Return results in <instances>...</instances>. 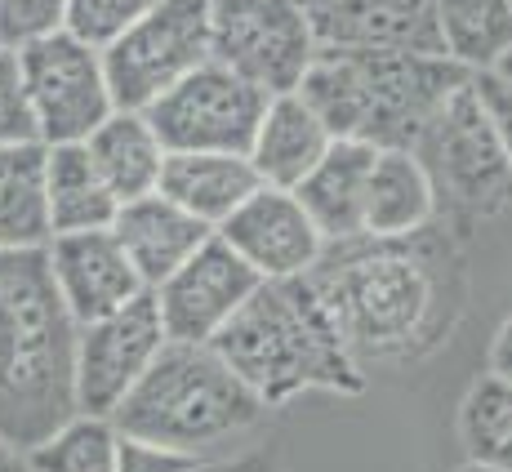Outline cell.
Wrapping results in <instances>:
<instances>
[{
  "label": "cell",
  "mask_w": 512,
  "mask_h": 472,
  "mask_svg": "<svg viewBox=\"0 0 512 472\" xmlns=\"http://www.w3.org/2000/svg\"><path fill=\"white\" fill-rule=\"evenodd\" d=\"M415 236H357L326 245L317 268L308 272L361 370L423 361L450 339L459 317V285L450 281V263L415 245Z\"/></svg>",
  "instance_id": "1"
},
{
  "label": "cell",
  "mask_w": 512,
  "mask_h": 472,
  "mask_svg": "<svg viewBox=\"0 0 512 472\" xmlns=\"http://www.w3.org/2000/svg\"><path fill=\"white\" fill-rule=\"evenodd\" d=\"M210 348L250 383L268 410L290 406L303 392H366V370L348 352L308 277L259 281V290L214 334Z\"/></svg>",
  "instance_id": "2"
},
{
  "label": "cell",
  "mask_w": 512,
  "mask_h": 472,
  "mask_svg": "<svg viewBox=\"0 0 512 472\" xmlns=\"http://www.w3.org/2000/svg\"><path fill=\"white\" fill-rule=\"evenodd\" d=\"M76 321L41 250H0V437L36 446L76 415Z\"/></svg>",
  "instance_id": "3"
},
{
  "label": "cell",
  "mask_w": 512,
  "mask_h": 472,
  "mask_svg": "<svg viewBox=\"0 0 512 472\" xmlns=\"http://www.w3.org/2000/svg\"><path fill=\"white\" fill-rule=\"evenodd\" d=\"M263 415L268 406L210 343L165 339L143 379L112 410V424L125 437L161 441V446L210 459V450L259 428Z\"/></svg>",
  "instance_id": "4"
},
{
  "label": "cell",
  "mask_w": 512,
  "mask_h": 472,
  "mask_svg": "<svg viewBox=\"0 0 512 472\" xmlns=\"http://www.w3.org/2000/svg\"><path fill=\"white\" fill-rule=\"evenodd\" d=\"M415 152L437 196V214L450 210L459 219H490L512 201V165L495 139L486 107H481L472 76L419 125Z\"/></svg>",
  "instance_id": "5"
},
{
  "label": "cell",
  "mask_w": 512,
  "mask_h": 472,
  "mask_svg": "<svg viewBox=\"0 0 512 472\" xmlns=\"http://www.w3.org/2000/svg\"><path fill=\"white\" fill-rule=\"evenodd\" d=\"M98 54L112 103L143 112L187 72L210 63V0H156Z\"/></svg>",
  "instance_id": "6"
},
{
  "label": "cell",
  "mask_w": 512,
  "mask_h": 472,
  "mask_svg": "<svg viewBox=\"0 0 512 472\" xmlns=\"http://www.w3.org/2000/svg\"><path fill=\"white\" fill-rule=\"evenodd\" d=\"M14 54L36 143H85L94 125L116 112L103 54L85 45L81 36H72L67 27L14 49Z\"/></svg>",
  "instance_id": "7"
},
{
  "label": "cell",
  "mask_w": 512,
  "mask_h": 472,
  "mask_svg": "<svg viewBox=\"0 0 512 472\" xmlns=\"http://www.w3.org/2000/svg\"><path fill=\"white\" fill-rule=\"evenodd\" d=\"M299 0H210V58L263 94H290L317 58Z\"/></svg>",
  "instance_id": "8"
},
{
  "label": "cell",
  "mask_w": 512,
  "mask_h": 472,
  "mask_svg": "<svg viewBox=\"0 0 512 472\" xmlns=\"http://www.w3.org/2000/svg\"><path fill=\"white\" fill-rule=\"evenodd\" d=\"M272 94L254 90L223 63H201L179 85H170L143 116L152 121L165 152H250L259 116Z\"/></svg>",
  "instance_id": "9"
},
{
  "label": "cell",
  "mask_w": 512,
  "mask_h": 472,
  "mask_svg": "<svg viewBox=\"0 0 512 472\" xmlns=\"http://www.w3.org/2000/svg\"><path fill=\"white\" fill-rule=\"evenodd\" d=\"M348 54L357 63L361 103H366L361 143L374 147H410L441 98L472 76L446 54H415V49H348Z\"/></svg>",
  "instance_id": "10"
},
{
  "label": "cell",
  "mask_w": 512,
  "mask_h": 472,
  "mask_svg": "<svg viewBox=\"0 0 512 472\" xmlns=\"http://www.w3.org/2000/svg\"><path fill=\"white\" fill-rule=\"evenodd\" d=\"M161 348H165V326L152 290H143L134 303L107 312V317L76 326V361H72L76 410L112 419V410L143 379V370L152 366Z\"/></svg>",
  "instance_id": "11"
},
{
  "label": "cell",
  "mask_w": 512,
  "mask_h": 472,
  "mask_svg": "<svg viewBox=\"0 0 512 472\" xmlns=\"http://www.w3.org/2000/svg\"><path fill=\"white\" fill-rule=\"evenodd\" d=\"M259 281H263L259 272L214 232L192 259L179 263V268L152 290L165 339L210 343L214 334L236 317V308L259 290Z\"/></svg>",
  "instance_id": "12"
},
{
  "label": "cell",
  "mask_w": 512,
  "mask_h": 472,
  "mask_svg": "<svg viewBox=\"0 0 512 472\" xmlns=\"http://www.w3.org/2000/svg\"><path fill=\"white\" fill-rule=\"evenodd\" d=\"M214 232H219L263 281L308 277V272L317 268L321 250H326V236L308 219L299 196L285 188H268V183L245 196Z\"/></svg>",
  "instance_id": "13"
},
{
  "label": "cell",
  "mask_w": 512,
  "mask_h": 472,
  "mask_svg": "<svg viewBox=\"0 0 512 472\" xmlns=\"http://www.w3.org/2000/svg\"><path fill=\"white\" fill-rule=\"evenodd\" d=\"M45 263H49L58 299H63L67 317H72L76 326L125 308V303H134L147 290L139 281V272H134V263L125 259L121 241L112 236V228L49 236Z\"/></svg>",
  "instance_id": "14"
},
{
  "label": "cell",
  "mask_w": 512,
  "mask_h": 472,
  "mask_svg": "<svg viewBox=\"0 0 512 472\" xmlns=\"http://www.w3.org/2000/svg\"><path fill=\"white\" fill-rule=\"evenodd\" d=\"M321 49L441 54L432 0H299Z\"/></svg>",
  "instance_id": "15"
},
{
  "label": "cell",
  "mask_w": 512,
  "mask_h": 472,
  "mask_svg": "<svg viewBox=\"0 0 512 472\" xmlns=\"http://www.w3.org/2000/svg\"><path fill=\"white\" fill-rule=\"evenodd\" d=\"M107 228L121 241L125 259L134 263V272H139V281L147 290H156L179 263H187L214 236L210 223L192 219L183 205H174L170 196H161V192L121 201Z\"/></svg>",
  "instance_id": "16"
},
{
  "label": "cell",
  "mask_w": 512,
  "mask_h": 472,
  "mask_svg": "<svg viewBox=\"0 0 512 472\" xmlns=\"http://www.w3.org/2000/svg\"><path fill=\"white\" fill-rule=\"evenodd\" d=\"M374 152H379L374 143L334 139L326 147V156L294 188L299 205L308 210V219L326 236V245L357 241L361 236V210H366V183H370Z\"/></svg>",
  "instance_id": "17"
},
{
  "label": "cell",
  "mask_w": 512,
  "mask_h": 472,
  "mask_svg": "<svg viewBox=\"0 0 512 472\" xmlns=\"http://www.w3.org/2000/svg\"><path fill=\"white\" fill-rule=\"evenodd\" d=\"M330 130L321 125V116L303 103L299 94H272L268 107L259 116V130L250 139V165L268 188H285L294 192L303 183V174L326 156L330 147Z\"/></svg>",
  "instance_id": "18"
},
{
  "label": "cell",
  "mask_w": 512,
  "mask_h": 472,
  "mask_svg": "<svg viewBox=\"0 0 512 472\" xmlns=\"http://www.w3.org/2000/svg\"><path fill=\"white\" fill-rule=\"evenodd\" d=\"M437 219V196L406 147H379L366 183V210H361V236L374 241H401V236L428 232Z\"/></svg>",
  "instance_id": "19"
},
{
  "label": "cell",
  "mask_w": 512,
  "mask_h": 472,
  "mask_svg": "<svg viewBox=\"0 0 512 472\" xmlns=\"http://www.w3.org/2000/svg\"><path fill=\"white\" fill-rule=\"evenodd\" d=\"M254 188H263V179L254 174L250 156L236 152H165L156 183V192L210 228H219Z\"/></svg>",
  "instance_id": "20"
},
{
  "label": "cell",
  "mask_w": 512,
  "mask_h": 472,
  "mask_svg": "<svg viewBox=\"0 0 512 472\" xmlns=\"http://www.w3.org/2000/svg\"><path fill=\"white\" fill-rule=\"evenodd\" d=\"M85 152H90L94 170L103 174L107 192L116 196V205L156 192V183H161L165 147H161L152 121H147L143 112H125V107H116L107 121H98L90 130Z\"/></svg>",
  "instance_id": "21"
},
{
  "label": "cell",
  "mask_w": 512,
  "mask_h": 472,
  "mask_svg": "<svg viewBox=\"0 0 512 472\" xmlns=\"http://www.w3.org/2000/svg\"><path fill=\"white\" fill-rule=\"evenodd\" d=\"M116 214V196L94 170L85 143L45 147V219L49 236L107 228Z\"/></svg>",
  "instance_id": "22"
},
{
  "label": "cell",
  "mask_w": 512,
  "mask_h": 472,
  "mask_svg": "<svg viewBox=\"0 0 512 472\" xmlns=\"http://www.w3.org/2000/svg\"><path fill=\"white\" fill-rule=\"evenodd\" d=\"M45 241V143H0V250H41Z\"/></svg>",
  "instance_id": "23"
},
{
  "label": "cell",
  "mask_w": 512,
  "mask_h": 472,
  "mask_svg": "<svg viewBox=\"0 0 512 472\" xmlns=\"http://www.w3.org/2000/svg\"><path fill=\"white\" fill-rule=\"evenodd\" d=\"M441 54L464 72H495L512 49V0H432Z\"/></svg>",
  "instance_id": "24"
},
{
  "label": "cell",
  "mask_w": 512,
  "mask_h": 472,
  "mask_svg": "<svg viewBox=\"0 0 512 472\" xmlns=\"http://www.w3.org/2000/svg\"><path fill=\"white\" fill-rule=\"evenodd\" d=\"M459 446L472 464L512 472V383L481 375L459 401Z\"/></svg>",
  "instance_id": "25"
},
{
  "label": "cell",
  "mask_w": 512,
  "mask_h": 472,
  "mask_svg": "<svg viewBox=\"0 0 512 472\" xmlns=\"http://www.w3.org/2000/svg\"><path fill=\"white\" fill-rule=\"evenodd\" d=\"M116 424L107 415H67L49 437L27 446L36 472H116Z\"/></svg>",
  "instance_id": "26"
},
{
  "label": "cell",
  "mask_w": 512,
  "mask_h": 472,
  "mask_svg": "<svg viewBox=\"0 0 512 472\" xmlns=\"http://www.w3.org/2000/svg\"><path fill=\"white\" fill-rule=\"evenodd\" d=\"M152 5L156 0H67L63 27L72 36H81L85 45L103 49L107 41H116L139 14H147Z\"/></svg>",
  "instance_id": "27"
},
{
  "label": "cell",
  "mask_w": 512,
  "mask_h": 472,
  "mask_svg": "<svg viewBox=\"0 0 512 472\" xmlns=\"http://www.w3.org/2000/svg\"><path fill=\"white\" fill-rule=\"evenodd\" d=\"M67 0H0V45L23 49L41 36L63 32Z\"/></svg>",
  "instance_id": "28"
},
{
  "label": "cell",
  "mask_w": 512,
  "mask_h": 472,
  "mask_svg": "<svg viewBox=\"0 0 512 472\" xmlns=\"http://www.w3.org/2000/svg\"><path fill=\"white\" fill-rule=\"evenodd\" d=\"M205 459L143 437H116V472H196Z\"/></svg>",
  "instance_id": "29"
},
{
  "label": "cell",
  "mask_w": 512,
  "mask_h": 472,
  "mask_svg": "<svg viewBox=\"0 0 512 472\" xmlns=\"http://www.w3.org/2000/svg\"><path fill=\"white\" fill-rule=\"evenodd\" d=\"M23 139H36V134L23 103V81H18V54L0 45V143H23Z\"/></svg>",
  "instance_id": "30"
},
{
  "label": "cell",
  "mask_w": 512,
  "mask_h": 472,
  "mask_svg": "<svg viewBox=\"0 0 512 472\" xmlns=\"http://www.w3.org/2000/svg\"><path fill=\"white\" fill-rule=\"evenodd\" d=\"M472 90H477L490 125H495V139L512 165V81H504L499 72H472Z\"/></svg>",
  "instance_id": "31"
},
{
  "label": "cell",
  "mask_w": 512,
  "mask_h": 472,
  "mask_svg": "<svg viewBox=\"0 0 512 472\" xmlns=\"http://www.w3.org/2000/svg\"><path fill=\"white\" fill-rule=\"evenodd\" d=\"M196 472H285L277 450H250V455L236 459H205Z\"/></svg>",
  "instance_id": "32"
},
{
  "label": "cell",
  "mask_w": 512,
  "mask_h": 472,
  "mask_svg": "<svg viewBox=\"0 0 512 472\" xmlns=\"http://www.w3.org/2000/svg\"><path fill=\"white\" fill-rule=\"evenodd\" d=\"M490 375L512 383V317L495 330V343H490Z\"/></svg>",
  "instance_id": "33"
},
{
  "label": "cell",
  "mask_w": 512,
  "mask_h": 472,
  "mask_svg": "<svg viewBox=\"0 0 512 472\" xmlns=\"http://www.w3.org/2000/svg\"><path fill=\"white\" fill-rule=\"evenodd\" d=\"M0 472H36V468H32V459H27L23 446L0 437Z\"/></svg>",
  "instance_id": "34"
},
{
  "label": "cell",
  "mask_w": 512,
  "mask_h": 472,
  "mask_svg": "<svg viewBox=\"0 0 512 472\" xmlns=\"http://www.w3.org/2000/svg\"><path fill=\"white\" fill-rule=\"evenodd\" d=\"M495 72H499V76H504V81H512V49H508V54H504V58H499V67H495Z\"/></svg>",
  "instance_id": "35"
},
{
  "label": "cell",
  "mask_w": 512,
  "mask_h": 472,
  "mask_svg": "<svg viewBox=\"0 0 512 472\" xmlns=\"http://www.w3.org/2000/svg\"><path fill=\"white\" fill-rule=\"evenodd\" d=\"M455 472H504V468H486V464H472V459H468V464L455 468Z\"/></svg>",
  "instance_id": "36"
}]
</instances>
